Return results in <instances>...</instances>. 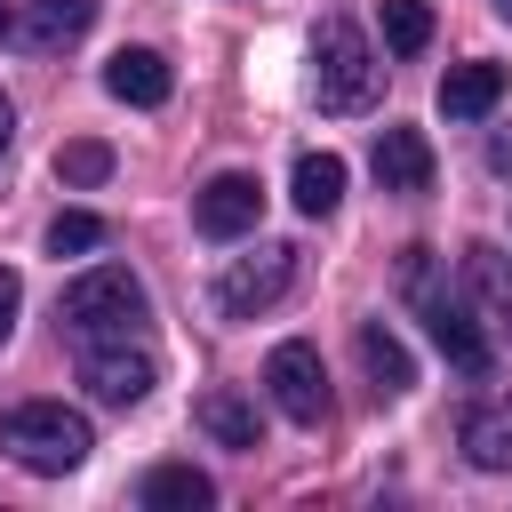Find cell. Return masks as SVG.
Listing matches in <instances>:
<instances>
[{
  "instance_id": "obj_20",
  "label": "cell",
  "mask_w": 512,
  "mask_h": 512,
  "mask_svg": "<svg viewBox=\"0 0 512 512\" xmlns=\"http://www.w3.org/2000/svg\"><path fill=\"white\" fill-rule=\"evenodd\" d=\"M56 176H64V184H104V176H112V144H96V136H72V144L56 152Z\"/></svg>"
},
{
  "instance_id": "obj_21",
  "label": "cell",
  "mask_w": 512,
  "mask_h": 512,
  "mask_svg": "<svg viewBox=\"0 0 512 512\" xmlns=\"http://www.w3.org/2000/svg\"><path fill=\"white\" fill-rule=\"evenodd\" d=\"M88 248H104V216H88V208H64V216L48 224V256H88Z\"/></svg>"
},
{
  "instance_id": "obj_26",
  "label": "cell",
  "mask_w": 512,
  "mask_h": 512,
  "mask_svg": "<svg viewBox=\"0 0 512 512\" xmlns=\"http://www.w3.org/2000/svg\"><path fill=\"white\" fill-rule=\"evenodd\" d=\"M496 16H512V0H496Z\"/></svg>"
},
{
  "instance_id": "obj_11",
  "label": "cell",
  "mask_w": 512,
  "mask_h": 512,
  "mask_svg": "<svg viewBox=\"0 0 512 512\" xmlns=\"http://www.w3.org/2000/svg\"><path fill=\"white\" fill-rule=\"evenodd\" d=\"M88 24H96V0H32V8L16 16V40H24L32 56H56V48H72Z\"/></svg>"
},
{
  "instance_id": "obj_2",
  "label": "cell",
  "mask_w": 512,
  "mask_h": 512,
  "mask_svg": "<svg viewBox=\"0 0 512 512\" xmlns=\"http://www.w3.org/2000/svg\"><path fill=\"white\" fill-rule=\"evenodd\" d=\"M144 280L128 264H88L64 296H56V320L80 336V344H104V336H136L144 328Z\"/></svg>"
},
{
  "instance_id": "obj_23",
  "label": "cell",
  "mask_w": 512,
  "mask_h": 512,
  "mask_svg": "<svg viewBox=\"0 0 512 512\" xmlns=\"http://www.w3.org/2000/svg\"><path fill=\"white\" fill-rule=\"evenodd\" d=\"M488 160H496V168L512 176V136H496V144H488Z\"/></svg>"
},
{
  "instance_id": "obj_10",
  "label": "cell",
  "mask_w": 512,
  "mask_h": 512,
  "mask_svg": "<svg viewBox=\"0 0 512 512\" xmlns=\"http://www.w3.org/2000/svg\"><path fill=\"white\" fill-rule=\"evenodd\" d=\"M368 168H376L384 192H424V184H432V144H424V128H376Z\"/></svg>"
},
{
  "instance_id": "obj_13",
  "label": "cell",
  "mask_w": 512,
  "mask_h": 512,
  "mask_svg": "<svg viewBox=\"0 0 512 512\" xmlns=\"http://www.w3.org/2000/svg\"><path fill=\"white\" fill-rule=\"evenodd\" d=\"M464 288H472V304L488 312V328L496 336H512V256L504 248H464Z\"/></svg>"
},
{
  "instance_id": "obj_24",
  "label": "cell",
  "mask_w": 512,
  "mask_h": 512,
  "mask_svg": "<svg viewBox=\"0 0 512 512\" xmlns=\"http://www.w3.org/2000/svg\"><path fill=\"white\" fill-rule=\"evenodd\" d=\"M8 136H16V104L0 96V152H8Z\"/></svg>"
},
{
  "instance_id": "obj_15",
  "label": "cell",
  "mask_w": 512,
  "mask_h": 512,
  "mask_svg": "<svg viewBox=\"0 0 512 512\" xmlns=\"http://www.w3.org/2000/svg\"><path fill=\"white\" fill-rule=\"evenodd\" d=\"M464 456L480 472H512V392H496L464 416Z\"/></svg>"
},
{
  "instance_id": "obj_5",
  "label": "cell",
  "mask_w": 512,
  "mask_h": 512,
  "mask_svg": "<svg viewBox=\"0 0 512 512\" xmlns=\"http://www.w3.org/2000/svg\"><path fill=\"white\" fill-rule=\"evenodd\" d=\"M288 280H296V248L288 240H264V248H248V256L224 264L216 304H224V320H256V312H272L288 296Z\"/></svg>"
},
{
  "instance_id": "obj_14",
  "label": "cell",
  "mask_w": 512,
  "mask_h": 512,
  "mask_svg": "<svg viewBox=\"0 0 512 512\" xmlns=\"http://www.w3.org/2000/svg\"><path fill=\"white\" fill-rule=\"evenodd\" d=\"M504 64H488V56H472V64H456L448 80H440V112L448 120H480V112H496V96H504Z\"/></svg>"
},
{
  "instance_id": "obj_4",
  "label": "cell",
  "mask_w": 512,
  "mask_h": 512,
  "mask_svg": "<svg viewBox=\"0 0 512 512\" xmlns=\"http://www.w3.org/2000/svg\"><path fill=\"white\" fill-rule=\"evenodd\" d=\"M408 296H416V312H424V328H432V344L448 352V368H464V376H488V336H480V320L456 304V296H440L432 288V248H408Z\"/></svg>"
},
{
  "instance_id": "obj_19",
  "label": "cell",
  "mask_w": 512,
  "mask_h": 512,
  "mask_svg": "<svg viewBox=\"0 0 512 512\" xmlns=\"http://www.w3.org/2000/svg\"><path fill=\"white\" fill-rule=\"evenodd\" d=\"M432 40V8L424 0H384V48L392 56H424Z\"/></svg>"
},
{
  "instance_id": "obj_9",
  "label": "cell",
  "mask_w": 512,
  "mask_h": 512,
  "mask_svg": "<svg viewBox=\"0 0 512 512\" xmlns=\"http://www.w3.org/2000/svg\"><path fill=\"white\" fill-rule=\"evenodd\" d=\"M104 88H112L120 104H136V112H160L168 88H176V72H168L160 48H120V56L104 64Z\"/></svg>"
},
{
  "instance_id": "obj_6",
  "label": "cell",
  "mask_w": 512,
  "mask_h": 512,
  "mask_svg": "<svg viewBox=\"0 0 512 512\" xmlns=\"http://www.w3.org/2000/svg\"><path fill=\"white\" fill-rule=\"evenodd\" d=\"M80 384H88L104 408H136V400L160 384V368H152V352H144V344L104 336V344H80Z\"/></svg>"
},
{
  "instance_id": "obj_8",
  "label": "cell",
  "mask_w": 512,
  "mask_h": 512,
  "mask_svg": "<svg viewBox=\"0 0 512 512\" xmlns=\"http://www.w3.org/2000/svg\"><path fill=\"white\" fill-rule=\"evenodd\" d=\"M256 216H264V184L248 168H224V176H208L192 192V224L208 240H240V232H256Z\"/></svg>"
},
{
  "instance_id": "obj_3",
  "label": "cell",
  "mask_w": 512,
  "mask_h": 512,
  "mask_svg": "<svg viewBox=\"0 0 512 512\" xmlns=\"http://www.w3.org/2000/svg\"><path fill=\"white\" fill-rule=\"evenodd\" d=\"M312 96L320 112H368L376 104V56L352 16H320L312 32Z\"/></svg>"
},
{
  "instance_id": "obj_18",
  "label": "cell",
  "mask_w": 512,
  "mask_h": 512,
  "mask_svg": "<svg viewBox=\"0 0 512 512\" xmlns=\"http://www.w3.org/2000/svg\"><path fill=\"white\" fill-rule=\"evenodd\" d=\"M288 200H296L304 216H328V208L344 200V160H336V152H304V160H296V192H288Z\"/></svg>"
},
{
  "instance_id": "obj_7",
  "label": "cell",
  "mask_w": 512,
  "mask_h": 512,
  "mask_svg": "<svg viewBox=\"0 0 512 512\" xmlns=\"http://www.w3.org/2000/svg\"><path fill=\"white\" fill-rule=\"evenodd\" d=\"M264 392H272V408H280L288 424H328V368H320L312 344H272Z\"/></svg>"
},
{
  "instance_id": "obj_12",
  "label": "cell",
  "mask_w": 512,
  "mask_h": 512,
  "mask_svg": "<svg viewBox=\"0 0 512 512\" xmlns=\"http://www.w3.org/2000/svg\"><path fill=\"white\" fill-rule=\"evenodd\" d=\"M192 424L216 440V448H264V424H256V400L248 392H232V384H216V392H200V408H192Z\"/></svg>"
},
{
  "instance_id": "obj_25",
  "label": "cell",
  "mask_w": 512,
  "mask_h": 512,
  "mask_svg": "<svg viewBox=\"0 0 512 512\" xmlns=\"http://www.w3.org/2000/svg\"><path fill=\"white\" fill-rule=\"evenodd\" d=\"M0 32H16V8H8V0H0Z\"/></svg>"
},
{
  "instance_id": "obj_16",
  "label": "cell",
  "mask_w": 512,
  "mask_h": 512,
  "mask_svg": "<svg viewBox=\"0 0 512 512\" xmlns=\"http://www.w3.org/2000/svg\"><path fill=\"white\" fill-rule=\"evenodd\" d=\"M352 344H360V368H368V384H376V392H408V384H416V360H408V344H400L384 320H360V336H352Z\"/></svg>"
},
{
  "instance_id": "obj_17",
  "label": "cell",
  "mask_w": 512,
  "mask_h": 512,
  "mask_svg": "<svg viewBox=\"0 0 512 512\" xmlns=\"http://www.w3.org/2000/svg\"><path fill=\"white\" fill-rule=\"evenodd\" d=\"M136 496H144L152 512H208V504H216V480L192 472V464H152Z\"/></svg>"
},
{
  "instance_id": "obj_1",
  "label": "cell",
  "mask_w": 512,
  "mask_h": 512,
  "mask_svg": "<svg viewBox=\"0 0 512 512\" xmlns=\"http://www.w3.org/2000/svg\"><path fill=\"white\" fill-rule=\"evenodd\" d=\"M0 448H8L24 472L64 480V472H80V464H88L96 432H88V416H80V408H64V400H16V408L0 416Z\"/></svg>"
},
{
  "instance_id": "obj_22",
  "label": "cell",
  "mask_w": 512,
  "mask_h": 512,
  "mask_svg": "<svg viewBox=\"0 0 512 512\" xmlns=\"http://www.w3.org/2000/svg\"><path fill=\"white\" fill-rule=\"evenodd\" d=\"M16 312H24V280L0 264V344H8V328H16Z\"/></svg>"
}]
</instances>
